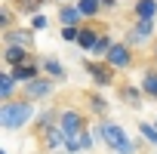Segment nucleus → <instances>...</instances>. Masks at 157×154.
Instances as JSON below:
<instances>
[{"instance_id":"nucleus-25","label":"nucleus","mask_w":157,"mask_h":154,"mask_svg":"<svg viewBox=\"0 0 157 154\" xmlns=\"http://www.w3.org/2000/svg\"><path fill=\"white\" fill-rule=\"evenodd\" d=\"M16 6H0V28L3 31H10V28H16Z\"/></svg>"},{"instance_id":"nucleus-18","label":"nucleus","mask_w":157,"mask_h":154,"mask_svg":"<svg viewBox=\"0 0 157 154\" xmlns=\"http://www.w3.org/2000/svg\"><path fill=\"white\" fill-rule=\"evenodd\" d=\"M99 37H102V31L93 25V22H86L83 28H80V40H77V49H80V52H93L96 49V43H99Z\"/></svg>"},{"instance_id":"nucleus-23","label":"nucleus","mask_w":157,"mask_h":154,"mask_svg":"<svg viewBox=\"0 0 157 154\" xmlns=\"http://www.w3.org/2000/svg\"><path fill=\"white\" fill-rule=\"evenodd\" d=\"M136 129H139V139L157 151V126H154L151 120H139V123H136Z\"/></svg>"},{"instance_id":"nucleus-4","label":"nucleus","mask_w":157,"mask_h":154,"mask_svg":"<svg viewBox=\"0 0 157 154\" xmlns=\"http://www.w3.org/2000/svg\"><path fill=\"white\" fill-rule=\"evenodd\" d=\"M132 49H142V46H154L157 40V22H145V19H136L123 37Z\"/></svg>"},{"instance_id":"nucleus-15","label":"nucleus","mask_w":157,"mask_h":154,"mask_svg":"<svg viewBox=\"0 0 157 154\" xmlns=\"http://www.w3.org/2000/svg\"><path fill=\"white\" fill-rule=\"evenodd\" d=\"M40 68H43L46 77H52L56 83H65L68 80V68H65V62L59 56H40Z\"/></svg>"},{"instance_id":"nucleus-8","label":"nucleus","mask_w":157,"mask_h":154,"mask_svg":"<svg viewBox=\"0 0 157 154\" xmlns=\"http://www.w3.org/2000/svg\"><path fill=\"white\" fill-rule=\"evenodd\" d=\"M34 37H37V31L31 28V25H16V28H10V31H3V46H25V49H34Z\"/></svg>"},{"instance_id":"nucleus-20","label":"nucleus","mask_w":157,"mask_h":154,"mask_svg":"<svg viewBox=\"0 0 157 154\" xmlns=\"http://www.w3.org/2000/svg\"><path fill=\"white\" fill-rule=\"evenodd\" d=\"M132 16L145 19V22H157V0H136L132 3Z\"/></svg>"},{"instance_id":"nucleus-24","label":"nucleus","mask_w":157,"mask_h":154,"mask_svg":"<svg viewBox=\"0 0 157 154\" xmlns=\"http://www.w3.org/2000/svg\"><path fill=\"white\" fill-rule=\"evenodd\" d=\"M114 43H117V40H114L108 31H102V37H99V43H96V49H93L90 56H93V59H105V56H108V49H111Z\"/></svg>"},{"instance_id":"nucleus-32","label":"nucleus","mask_w":157,"mask_h":154,"mask_svg":"<svg viewBox=\"0 0 157 154\" xmlns=\"http://www.w3.org/2000/svg\"><path fill=\"white\" fill-rule=\"evenodd\" d=\"M151 123H154V126H157V111H154V120H151Z\"/></svg>"},{"instance_id":"nucleus-3","label":"nucleus","mask_w":157,"mask_h":154,"mask_svg":"<svg viewBox=\"0 0 157 154\" xmlns=\"http://www.w3.org/2000/svg\"><path fill=\"white\" fill-rule=\"evenodd\" d=\"M83 71L90 74V80H93L96 90L117 87V71H114L105 59H93V56H86V59H83Z\"/></svg>"},{"instance_id":"nucleus-10","label":"nucleus","mask_w":157,"mask_h":154,"mask_svg":"<svg viewBox=\"0 0 157 154\" xmlns=\"http://www.w3.org/2000/svg\"><path fill=\"white\" fill-rule=\"evenodd\" d=\"M31 62H40V56H37L34 49H25V46H3V65H6V68L31 65Z\"/></svg>"},{"instance_id":"nucleus-13","label":"nucleus","mask_w":157,"mask_h":154,"mask_svg":"<svg viewBox=\"0 0 157 154\" xmlns=\"http://www.w3.org/2000/svg\"><path fill=\"white\" fill-rule=\"evenodd\" d=\"M86 111L96 117V120H105L111 114V102L102 96V90H90L86 93Z\"/></svg>"},{"instance_id":"nucleus-27","label":"nucleus","mask_w":157,"mask_h":154,"mask_svg":"<svg viewBox=\"0 0 157 154\" xmlns=\"http://www.w3.org/2000/svg\"><path fill=\"white\" fill-rule=\"evenodd\" d=\"M28 25L40 34V31H46V28H49V16H46V13H37V16H31V19H28Z\"/></svg>"},{"instance_id":"nucleus-16","label":"nucleus","mask_w":157,"mask_h":154,"mask_svg":"<svg viewBox=\"0 0 157 154\" xmlns=\"http://www.w3.org/2000/svg\"><path fill=\"white\" fill-rule=\"evenodd\" d=\"M139 87H142L145 99L157 105V65H145V68H142V77H139Z\"/></svg>"},{"instance_id":"nucleus-2","label":"nucleus","mask_w":157,"mask_h":154,"mask_svg":"<svg viewBox=\"0 0 157 154\" xmlns=\"http://www.w3.org/2000/svg\"><path fill=\"white\" fill-rule=\"evenodd\" d=\"M37 105L28 102V99H13V102H0V129L6 133H19L25 126H34V117H37Z\"/></svg>"},{"instance_id":"nucleus-17","label":"nucleus","mask_w":157,"mask_h":154,"mask_svg":"<svg viewBox=\"0 0 157 154\" xmlns=\"http://www.w3.org/2000/svg\"><path fill=\"white\" fill-rule=\"evenodd\" d=\"M19 96H22V83L3 68V74H0V102H13Z\"/></svg>"},{"instance_id":"nucleus-11","label":"nucleus","mask_w":157,"mask_h":154,"mask_svg":"<svg viewBox=\"0 0 157 154\" xmlns=\"http://www.w3.org/2000/svg\"><path fill=\"white\" fill-rule=\"evenodd\" d=\"M59 105H46V108H40L37 111V117H34V136H40V133H46V129H52V126H59Z\"/></svg>"},{"instance_id":"nucleus-22","label":"nucleus","mask_w":157,"mask_h":154,"mask_svg":"<svg viewBox=\"0 0 157 154\" xmlns=\"http://www.w3.org/2000/svg\"><path fill=\"white\" fill-rule=\"evenodd\" d=\"M43 3L46 0H13V6H16V13L19 16H37V13H43Z\"/></svg>"},{"instance_id":"nucleus-5","label":"nucleus","mask_w":157,"mask_h":154,"mask_svg":"<svg viewBox=\"0 0 157 154\" xmlns=\"http://www.w3.org/2000/svg\"><path fill=\"white\" fill-rule=\"evenodd\" d=\"M59 126L65 129V136H80L90 129V117L83 108H74V105H65L59 111Z\"/></svg>"},{"instance_id":"nucleus-21","label":"nucleus","mask_w":157,"mask_h":154,"mask_svg":"<svg viewBox=\"0 0 157 154\" xmlns=\"http://www.w3.org/2000/svg\"><path fill=\"white\" fill-rule=\"evenodd\" d=\"M74 3L80 6V13H83V19H86V22H96V19L105 13L102 0H74Z\"/></svg>"},{"instance_id":"nucleus-29","label":"nucleus","mask_w":157,"mask_h":154,"mask_svg":"<svg viewBox=\"0 0 157 154\" xmlns=\"http://www.w3.org/2000/svg\"><path fill=\"white\" fill-rule=\"evenodd\" d=\"M80 28H83V25H77V28H62V40H65V43H77V40H80Z\"/></svg>"},{"instance_id":"nucleus-1","label":"nucleus","mask_w":157,"mask_h":154,"mask_svg":"<svg viewBox=\"0 0 157 154\" xmlns=\"http://www.w3.org/2000/svg\"><path fill=\"white\" fill-rule=\"evenodd\" d=\"M93 129H96L99 145H105L111 154H142V145H145V142L136 139V136H129V129H126L123 123L105 117V120H99Z\"/></svg>"},{"instance_id":"nucleus-33","label":"nucleus","mask_w":157,"mask_h":154,"mask_svg":"<svg viewBox=\"0 0 157 154\" xmlns=\"http://www.w3.org/2000/svg\"><path fill=\"white\" fill-rule=\"evenodd\" d=\"M52 154H68V151H52Z\"/></svg>"},{"instance_id":"nucleus-19","label":"nucleus","mask_w":157,"mask_h":154,"mask_svg":"<svg viewBox=\"0 0 157 154\" xmlns=\"http://www.w3.org/2000/svg\"><path fill=\"white\" fill-rule=\"evenodd\" d=\"M16 80L25 87V83H31V80H37V77L43 74V68H40V62H31V65H16V68H6Z\"/></svg>"},{"instance_id":"nucleus-31","label":"nucleus","mask_w":157,"mask_h":154,"mask_svg":"<svg viewBox=\"0 0 157 154\" xmlns=\"http://www.w3.org/2000/svg\"><path fill=\"white\" fill-rule=\"evenodd\" d=\"M151 62L157 65V40H154V46H151Z\"/></svg>"},{"instance_id":"nucleus-6","label":"nucleus","mask_w":157,"mask_h":154,"mask_svg":"<svg viewBox=\"0 0 157 154\" xmlns=\"http://www.w3.org/2000/svg\"><path fill=\"white\" fill-rule=\"evenodd\" d=\"M105 62H108V65H111L117 74H123V71H132V68H136V49H132L126 40H117V43L108 49Z\"/></svg>"},{"instance_id":"nucleus-30","label":"nucleus","mask_w":157,"mask_h":154,"mask_svg":"<svg viewBox=\"0 0 157 154\" xmlns=\"http://www.w3.org/2000/svg\"><path fill=\"white\" fill-rule=\"evenodd\" d=\"M102 6H105V13H111V10H117V0H102Z\"/></svg>"},{"instance_id":"nucleus-9","label":"nucleus","mask_w":157,"mask_h":154,"mask_svg":"<svg viewBox=\"0 0 157 154\" xmlns=\"http://www.w3.org/2000/svg\"><path fill=\"white\" fill-rule=\"evenodd\" d=\"M114 90H117V102L126 105V108H132V111H139V108L148 102L139 83H120V87H114Z\"/></svg>"},{"instance_id":"nucleus-26","label":"nucleus","mask_w":157,"mask_h":154,"mask_svg":"<svg viewBox=\"0 0 157 154\" xmlns=\"http://www.w3.org/2000/svg\"><path fill=\"white\" fill-rule=\"evenodd\" d=\"M80 145H83V151L90 154V151H96V145H99V139H96V129L90 126L86 133H80Z\"/></svg>"},{"instance_id":"nucleus-28","label":"nucleus","mask_w":157,"mask_h":154,"mask_svg":"<svg viewBox=\"0 0 157 154\" xmlns=\"http://www.w3.org/2000/svg\"><path fill=\"white\" fill-rule=\"evenodd\" d=\"M65 151H68V154H83L80 136H68V139H65Z\"/></svg>"},{"instance_id":"nucleus-12","label":"nucleus","mask_w":157,"mask_h":154,"mask_svg":"<svg viewBox=\"0 0 157 154\" xmlns=\"http://www.w3.org/2000/svg\"><path fill=\"white\" fill-rule=\"evenodd\" d=\"M65 129L62 126H52V129H46V133H40L37 136V145L46 151V154H52V151H65Z\"/></svg>"},{"instance_id":"nucleus-14","label":"nucleus","mask_w":157,"mask_h":154,"mask_svg":"<svg viewBox=\"0 0 157 154\" xmlns=\"http://www.w3.org/2000/svg\"><path fill=\"white\" fill-rule=\"evenodd\" d=\"M56 19H59V25H62V28L86 25V19H83V13H80V6H77V3H62V6H59V13H56Z\"/></svg>"},{"instance_id":"nucleus-34","label":"nucleus","mask_w":157,"mask_h":154,"mask_svg":"<svg viewBox=\"0 0 157 154\" xmlns=\"http://www.w3.org/2000/svg\"><path fill=\"white\" fill-rule=\"evenodd\" d=\"M0 154H10V151H0Z\"/></svg>"},{"instance_id":"nucleus-7","label":"nucleus","mask_w":157,"mask_h":154,"mask_svg":"<svg viewBox=\"0 0 157 154\" xmlns=\"http://www.w3.org/2000/svg\"><path fill=\"white\" fill-rule=\"evenodd\" d=\"M56 96V80L52 77H46V74H40L37 80H31V83H25L22 87V99H28V102H49Z\"/></svg>"}]
</instances>
